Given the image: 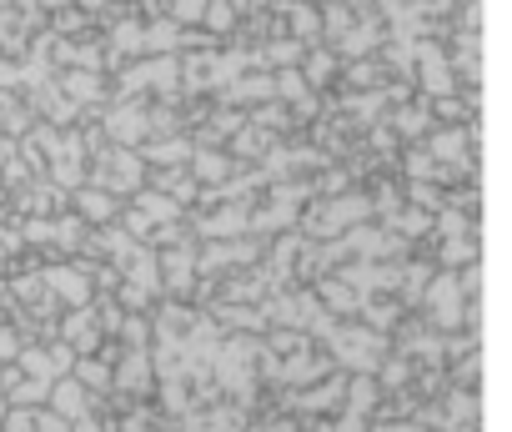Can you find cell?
Instances as JSON below:
<instances>
[{
    "instance_id": "2",
    "label": "cell",
    "mask_w": 512,
    "mask_h": 432,
    "mask_svg": "<svg viewBox=\"0 0 512 432\" xmlns=\"http://www.w3.org/2000/svg\"><path fill=\"white\" fill-rule=\"evenodd\" d=\"M46 287H51L66 307H86V302H91V282H86L81 272H71V267H51V272H46Z\"/></svg>"
},
{
    "instance_id": "3",
    "label": "cell",
    "mask_w": 512,
    "mask_h": 432,
    "mask_svg": "<svg viewBox=\"0 0 512 432\" xmlns=\"http://www.w3.org/2000/svg\"><path fill=\"white\" fill-rule=\"evenodd\" d=\"M71 367H76V382H81L86 392H106V387H111V367H106V362L81 357V362H71Z\"/></svg>"
},
{
    "instance_id": "4",
    "label": "cell",
    "mask_w": 512,
    "mask_h": 432,
    "mask_svg": "<svg viewBox=\"0 0 512 432\" xmlns=\"http://www.w3.org/2000/svg\"><path fill=\"white\" fill-rule=\"evenodd\" d=\"M206 6H211V0H171V16H176L181 26H196V21L206 16Z\"/></svg>"
},
{
    "instance_id": "7",
    "label": "cell",
    "mask_w": 512,
    "mask_h": 432,
    "mask_svg": "<svg viewBox=\"0 0 512 432\" xmlns=\"http://www.w3.org/2000/svg\"><path fill=\"white\" fill-rule=\"evenodd\" d=\"M16 357H21V337H16L11 327H0V367L16 362Z\"/></svg>"
},
{
    "instance_id": "1",
    "label": "cell",
    "mask_w": 512,
    "mask_h": 432,
    "mask_svg": "<svg viewBox=\"0 0 512 432\" xmlns=\"http://www.w3.org/2000/svg\"><path fill=\"white\" fill-rule=\"evenodd\" d=\"M46 407H51V412H61L66 422H76V417H86V412H91V392H86V387L66 372V377H56V382H51Z\"/></svg>"
},
{
    "instance_id": "6",
    "label": "cell",
    "mask_w": 512,
    "mask_h": 432,
    "mask_svg": "<svg viewBox=\"0 0 512 432\" xmlns=\"http://www.w3.org/2000/svg\"><path fill=\"white\" fill-rule=\"evenodd\" d=\"M141 211L151 216V222H171V216H176V206L166 196H141Z\"/></svg>"
},
{
    "instance_id": "11",
    "label": "cell",
    "mask_w": 512,
    "mask_h": 432,
    "mask_svg": "<svg viewBox=\"0 0 512 432\" xmlns=\"http://www.w3.org/2000/svg\"><path fill=\"white\" fill-rule=\"evenodd\" d=\"M382 432H412V427H382Z\"/></svg>"
},
{
    "instance_id": "9",
    "label": "cell",
    "mask_w": 512,
    "mask_h": 432,
    "mask_svg": "<svg viewBox=\"0 0 512 432\" xmlns=\"http://www.w3.org/2000/svg\"><path fill=\"white\" fill-rule=\"evenodd\" d=\"M121 432H146V422H141V417H126V427H121Z\"/></svg>"
},
{
    "instance_id": "10",
    "label": "cell",
    "mask_w": 512,
    "mask_h": 432,
    "mask_svg": "<svg viewBox=\"0 0 512 432\" xmlns=\"http://www.w3.org/2000/svg\"><path fill=\"white\" fill-rule=\"evenodd\" d=\"M6 412H11V402H6V392H0V422H6Z\"/></svg>"
},
{
    "instance_id": "5",
    "label": "cell",
    "mask_w": 512,
    "mask_h": 432,
    "mask_svg": "<svg viewBox=\"0 0 512 432\" xmlns=\"http://www.w3.org/2000/svg\"><path fill=\"white\" fill-rule=\"evenodd\" d=\"M31 432H71V422H66L61 412H51V407L41 402V407H36V427H31Z\"/></svg>"
},
{
    "instance_id": "8",
    "label": "cell",
    "mask_w": 512,
    "mask_h": 432,
    "mask_svg": "<svg viewBox=\"0 0 512 432\" xmlns=\"http://www.w3.org/2000/svg\"><path fill=\"white\" fill-rule=\"evenodd\" d=\"M81 206L91 211V222H106V216H101V211H111V216H116V201H106V196H91V191L81 196Z\"/></svg>"
}]
</instances>
